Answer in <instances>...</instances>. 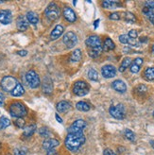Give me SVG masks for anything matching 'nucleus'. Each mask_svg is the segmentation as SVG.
Returning <instances> with one entry per match:
<instances>
[{"label":"nucleus","mask_w":154,"mask_h":155,"mask_svg":"<svg viewBox=\"0 0 154 155\" xmlns=\"http://www.w3.org/2000/svg\"><path fill=\"white\" fill-rule=\"evenodd\" d=\"M103 49L106 51H110V50H113L115 48V45L113 43V41L110 38H106L104 41V45H103Z\"/></svg>","instance_id":"obj_23"},{"label":"nucleus","mask_w":154,"mask_h":155,"mask_svg":"<svg viewBox=\"0 0 154 155\" xmlns=\"http://www.w3.org/2000/svg\"><path fill=\"white\" fill-rule=\"evenodd\" d=\"M70 61H73V63H77V61H80L81 60V51L80 49H76L73 51V53L70 56Z\"/></svg>","instance_id":"obj_25"},{"label":"nucleus","mask_w":154,"mask_h":155,"mask_svg":"<svg viewBox=\"0 0 154 155\" xmlns=\"http://www.w3.org/2000/svg\"><path fill=\"white\" fill-rule=\"evenodd\" d=\"M110 19L112 20H120V12H113V13H111L110 16H109Z\"/></svg>","instance_id":"obj_38"},{"label":"nucleus","mask_w":154,"mask_h":155,"mask_svg":"<svg viewBox=\"0 0 154 155\" xmlns=\"http://www.w3.org/2000/svg\"><path fill=\"white\" fill-rule=\"evenodd\" d=\"M153 116H154V111H153Z\"/></svg>","instance_id":"obj_50"},{"label":"nucleus","mask_w":154,"mask_h":155,"mask_svg":"<svg viewBox=\"0 0 154 155\" xmlns=\"http://www.w3.org/2000/svg\"><path fill=\"white\" fill-rule=\"evenodd\" d=\"M143 64V59L142 58H136L133 63L132 64H130L129 66V69H130V72L132 73H138L141 68V65Z\"/></svg>","instance_id":"obj_16"},{"label":"nucleus","mask_w":154,"mask_h":155,"mask_svg":"<svg viewBox=\"0 0 154 155\" xmlns=\"http://www.w3.org/2000/svg\"><path fill=\"white\" fill-rule=\"evenodd\" d=\"M39 134H40V135L43 136V137H48V136L50 135V131L48 130V128L44 127V128H41V129H40Z\"/></svg>","instance_id":"obj_34"},{"label":"nucleus","mask_w":154,"mask_h":155,"mask_svg":"<svg viewBox=\"0 0 154 155\" xmlns=\"http://www.w3.org/2000/svg\"><path fill=\"white\" fill-rule=\"evenodd\" d=\"M26 81H27L28 84L29 85V87H31V88H37L41 83L39 76H38V74L36 72H34L32 70L28 71L26 74Z\"/></svg>","instance_id":"obj_9"},{"label":"nucleus","mask_w":154,"mask_h":155,"mask_svg":"<svg viewBox=\"0 0 154 155\" xmlns=\"http://www.w3.org/2000/svg\"><path fill=\"white\" fill-rule=\"evenodd\" d=\"M14 124L16 125L18 128H24L25 127V120L22 119V118H17L16 120H15Z\"/></svg>","instance_id":"obj_37"},{"label":"nucleus","mask_w":154,"mask_h":155,"mask_svg":"<svg viewBox=\"0 0 154 155\" xmlns=\"http://www.w3.org/2000/svg\"><path fill=\"white\" fill-rule=\"evenodd\" d=\"M85 45L89 49L88 50L89 55L92 58L98 57L103 50L100 38L96 35H92V36L88 37L85 41Z\"/></svg>","instance_id":"obj_2"},{"label":"nucleus","mask_w":154,"mask_h":155,"mask_svg":"<svg viewBox=\"0 0 154 155\" xmlns=\"http://www.w3.org/2000/svg\"><path fill=\"white\" fill-rule=\"evenodd\" d=\"M27 20L28 21V23H30V24L36 25L37 23L39 22V17H38V15L35 12H28L27 13Z\"/></svg>","instance_id":"obj_22"},{"label":"nucleus","mask_w":154,"mask_h":155,"mask_svg":"<svg viewBox=\"0 0 154 155\" xmlns=\"http://www.w3.org/2000/svg\"><path fill=\"white\" fill-rule=\"evenodd\" d=\"M17 84H18L17 80L11 76L4 77L1 81V87L6 92H11L15 87H16Z\"/></svg>","instance_id":"obj_6"},{"label":"nucleus","mask_w":154,"mask_h":155,"mask_svg":"<svg viewBox=\"0 0 154 155\" xmlns=\"http://www.w3.org/2000/svg\"><path fill=\"white\" fill-rule=\"evenodd\" d=\"M151 145L153 146V148H154V141H151Z\"/></svg>","instance_id":"obj_49"},{"label":"nucleus","mask_w":154,"mask_h":155,"mask_svg":"<svg viewBox=\"0 0 154 155\" xmlns=\"http://www.w3.org/2000/svg\"><path fill=\"white\" fill-rule=\"evenodd\" d=\"M123 19L124 21H126L127 23H134L136 22V17L135 15L129 12H120V20Z\"/></svg>","instance_id":"obj_18"},{"label":"nucleus","mask_w":154,"mask_h":155,"mask_svg":"<svg viewBox=\"0 0 154 155\" xmlns=\"http://www.w3.org/2000/svg\"><path fill=\"white\" fill-rule=\"evenodd\" d=\"M86 127V122L83 119H78L75 122H73L72 125H70L67 129L68 134H80L83 133V130Z\"/></svg>","instance_id":"obj_8"},{"label":"nucleus","mask_w":154,"mask_h":155,"mask_svg":"<svg viewBox=\"0 0 154 155\" xmlns=\"http://www.w3.org/2000/svg\"><path fill=\"white\" fill-rule=\"evenodd\" d=\"M53 90V85H52V81L49 78H45L43 82V91L45 93V94H50Z\"/></svg>","instance_id":"obj_21"},{"label":"nucleus","mask_w":154,"mask_h":155,"mask_svg":"<svg viewBox=\"0 0 154 155\" xmlns=\"http://www.w3.org/2000/svg\"><path fill=\"white\" fill-rule=\"evenodd\" d=\"M10 124H11L10 119L6 117V116L0 117V130H3V129L7 128L8 126H10Z\"/></svg>","instance_id":"obj_32"},{"label":"nucleus","mask_w":154,"mask_h":155,"mask_svg":"<svg viewBox=\"0 0 154 155\" xmlns=\"http://www.w3.org/2000/svg\"><path fill=\"white\" fill-rule=\"evenodd\" d=\"M84 143H85V136L83 133L68 134L64 142L66 148L71 151H78Z\"/></svg>","instance_id":"obj_1"},{"label":"nucleus","mask_w":154,"mask_h":155,"mask_svg":"<svg viewBox=\"0 0 154 155\" xmlns=\"http://www.w3.org/2000/svg\"><path fill=\"white\" fill-rule=\"evenodd\" d=\"M101 73H102V76L106 78V79H111V78H113L116 75V69H115L114 66L110 65V64L105 65L101 69Z\"/></svg>","instance_id":"obj_11"},{"label":"nucleus","mask_w":154,"mask_h":155,"mask_svg":"<svg viewBox=\"0 0 154 155\" xmlns=\"http://www.w3.org/2000/svg\"><path fill=\"white\" fill-rule=\"evenodd\" d=\"M132 63H133V61H132V59H130V58H129V57L125 58L124 60H123V61L121 63V64H120V66L118 68L119 72H124L128 67L130 66Z\"/></svg>","instance_id":"obj_24"},{"label":"nucleus","mask_w":154,"mask_h":155,"mask_svg":"<svg viewBox=\"0 0 154 155\" xmlns=\"http://www.w3.org/2000/svg\"><path fill=\"white\" fill-rule=\"evenodd\" d=\"M11 93V95L14 97H20L25 93V90H24V87H23L20 83H18L16 85V87H15Z\"/></svg>","instance_id":"obj_26"},{"label":"nucleus","mask_w":154,"mask_h":155,"mask_svg":"<svg viewBox=\"0 0 154 155\" xmlns=\"http://www.w3.org/2000/svg\"><path fill=\"white\" fill-rule=\"evenodd\" d=\"M16 26H17V28L19 30H21V31H25V30H27L28 28V21L27 20L26 17L20 16L17 19Z\"/></svg>","instance_id":"obj_17"},{"label":"nucleus","mask_w":154,"mask_h":155,"mask_svg":"<svg viewBox=\"0 0 154 155\" xmlns=\"http://www.w3.org/2000/svg\"><path fill=\"white\" fill-rule=\"evenodd\" d=\"M98 24H99V20L97 19V20H96L95 23H94V27H95V28H97L98 27Z\"/></svg>","instance_id":"obj_46"},{"label":"nucleus","mask_w":154,"mask_h":155,"mask_svg":"<svg viewBox=\"0 0 154 155\" xmlns=\"http://www.w3.org/2000/svg\"><path fill=\"white\" fill-rule=\"evenodd\" d=\"M63 33H64V27L58 25L52 30V32L50 34V39L51 40H56V39H58Z\"/></svg>","instance_id":"obj_20"},{"label":"nucleus","mask_w":154,"mask_h":155,"mask_svg":"<svg viewBox=\"0 0 154 155\" xmlns=\"http://www.w3.org/2000/svg\"><path fill=\"white\" fill-rule=\"evenodd\" d=\"M0 147H1V144H0Z\"/></svg>","instance_id":"obj_51"},{"label":"nucleus","mask_w":154,"mask_h":155,"mask_svg":"<svg viewBox=\"0 0 154 155\" xmlns=\"http://www.w3.org/2000/svg\"><path fill=\"white\" fill-rule=\"evenodd\" d=\"M149 20H150V22L152 23V24L154 25V15H153L152 17H150V18H149Z\"/></svg>","instance_id":"obj_47"},{"label":"nucleus","mask_w":154,"mask_h":155,"mask_svg":"<svg viewBox=\"0 0 154 155\" xmlns=\"http://www.w3.org/2000/svg\"><path fill=\"white\" fill-rule=\"evenodd\" d=\"M128 36L129 38H132V39H136L137 36H138V33H137V31H136L135 29H133V30H130V31L129 32Z\"/></svg>","instance_id":"obj_39"},{"label":"nucleus","mask_w":154,"mask_h":155,"mask_svg":"<svg viewBox=\"0 0 154 155\" xmlns=\"http://www.w3.org/2000/svg\"><path fill=\"white\" fill-rule=\"evenodd\" d=\"M44 14H45V16H47V18L50 21L57 20L60 17V14H61V12H60L58 5L55 3H50L48 6L47 9H45Z\"/></svg>","instance_id":"obj_5"},{"label":"nucleus","mask_w":154,"mask_h":155,"mask_svg":"<svg viewBox=\"0 0 154 155\" xmlns=\"http://www.w3.org/2000/svg\"><path fill=\"white\" fill-rule=\"evenodd\" d=\"M144 76L148 81H154V66L146 69Z\"/></svg>","instance_id":"obj_29"},{"label":"nucleus","mask_w":154,"mask_h":155,"mask_svg":"<svg viewBox=\"0 0 154 155\" xmlns=\"http://www.w3.org/2000/svg\"><path fill=\"white\" fill-rule=\"evenodd\" d=\"M110 114L113 116V117L122 120L125 118V115H126V112H125V108L122 104H117V105H114V106H111L110 109H109Z\"/></svg>","instance_id":"obj_7"},{"label":"nucleus","mask_w":154,"mask_h":155,"mask_svg":"<svg viewBox=\"0 0 154 155\" xmlns=\"http://www.w3.org/2000/svg\"><path fill=\"white\" fill-rule=\"evenodd\" d=\"M76 108L79 111H81V112H88L90 110V105L85 101H80V102L77 103Z\"/></svg>","instance_id":"obj_28"},{"label":"nucleus","mask_w":154,"mask_h":155,"mask_svg":"<svg viewBox=\"0 0 154 155\" xmlns=\"http://www.w3.org/2000/svg\"><path fill=\"white\" fill-rule=\"evenodd\" d=\"M145 7L150 8V9H154V1H147L145 3Z\"/></svg>","instance_id":"obj_41"},{"label":"nucleus","mask_w":154,"mask_h":155,"mask_svg":"<svg viewBox=\"0 0 154 155\" xmlns=\"http://www.w3.org/2000/svg\"><path fill=\"white\" fill-rule=\"evenodd\" d=\"M17 53H18V55L24 57V56H26L27 54H28V51H27V50H20V51H18Z\"/></svg>","instance_id":"obj_44"},{"label":"nucleus","mask_w":154,"mask_h":155,"mask_svg":"<svg viewBox=\"0 0 154 155\" xmlns=\"http://www.w3.org/2000/svg\"><path fill=\"white\" fill-rule=\"evenodd\" d=\"M124 135H125V137L128 139V140H129V141H134L135 140V134L133 133V130H126L125 133H124Z\"/></svg>","instance_id":"obj_33"},{"label":"nucleus","mask_w":154,"mask_h":155,"mask_svg":"<svg viewBox=\"0 0 154 155\" xmlns=\"http://www.w3.org/2000/svg\"><path fill=\"white\" fill-rule=\"evenodd\" d=\"M60 144L59 140L57 139H54V138H48L47 140H44V143H43V148L47 150H53L55 149L56 147H58Z\"/></svg>","instance_id":"obj_13"},{"label":"nucleus","mask_w":154,"mask_h":155,"mask_svg":"<svg viewBox=\"0 0 154 155\" xmlns=\"http://www.w3.org/2000/svg\"><path fill=\"white\" fill-rule=\"evenodd\" d=\"M103 155H116V154H115L112 150H110V149H106V150L103 151Z\"/></svg>","instance_id":"obj_40"},{"label":"nucleus","mask_w":154,"mask_h":155,"mask_svg":"<svg viewBox=\"0 0 154 155\" xmlns=\"http://www.w3.org/2000/svg\"><path fill=\"white\" fill-rule=\"evenodd\" d=\"M152 53L154 54V45H152Z\"/></svg>","instance_id":"obj_48"},{"label":"nucleus","mask_w":154,"mask_h":155,"mask_svg":"<svg viewBox=\"0 0 154 155\" xmlns=\"http://www.w3.org/2000/svg\"><path fill=\"white\" fill-rule=\"evenodd\" d=\"M102 6L105 9H115L119 6V2L117 1H103Z\"/></svg>","instance_id":"obj_30"},{"label":"nucleus","mask_w":154,"mask_h":155,"mask_svg":"<svg viewBox=\"0 0 154 155\" xmlns=\"http://www.w3.org/2000/svg\"><path fill=\"white\" fill-rule=\"evenodd\" d=\"M10 113L11 115L16 118H22L23 116L27 114V109L25 105L21 102H13L10 106Z\"/></svg>","instance_id":"obj_3"},{"label":"nucleus","mask_w":154,"mask_h":155,"mask_svg":"<svg viewBox=\"0 0 154 155\" xmlns=\"http://www.w3.org/2000/svg\"><path fill=\"white\" fill-rule=\"evenodd\" d=\"M57 110L60 113H66L69 110L71 109V104L68 101H65V100H63V101H60L57 104Z\"/></svg>","instance_id":"obj_19"},{"label":"nucleus","mask_w":154,"mask_h":155,"mask_svg":"<svg viewBox=\"0 0 154 155\" xmlns=\"http://www.w3.org/2000/svg\"><path fill=\"white\" fill-rule=\"evenodd\" d=\"M88 78L93 81H98V73L95 70V69L91 68L88 71Z\"/></svg>","instance_id":"obj_31"},{"label":"nucleus","mask_w":154,"mask_h":155,"mask_svg":"<svg viewBox=\"0 0 154 155\" xmlns=\"http://www.w3.org/2000/svg\"><path fill=\"white\" fill-rule=\"evenodd\" d=\"M55 117H56V119H57V121H58V122L63 123V120H61V118L60 116L58 115V114H55Z\"/></svg>","instance_id":"obj_45"},{"label":"nucleus","mask_w":154,"mask_h":155,"mask_svg":"<svg viewBox=\"0 0 154 155\" xmlns=\"http://www.w3.org/2000/svg\"><path fill=\"white\" fill-rule=\"evenodd\" d=\"M4 100H5V97L2 93H0V106H3L4 104Z\"/></svg>","instance_id":"obj_43"},{"label":"nucleus","mask_w":154,"mask_h":155,"mask_svg":"<svg viewBox=\"0 0 154 155\" xmlns=\"http://www.w3.org/2000/svg\"><path fill=\"white\" fill-rule=\"evenodd\" d=\"M47 155H58V153H57V151L55 150H48V153H47Z\"/></svg>","instance_id":"obj_42"},{"label":"nucleus","mask_w":154,"mask_h":155,"mask_svg":"<svg viewBox=\"0 0 154 155\" xmlns=\"http://www.w3.org/2000/svg\"><path fill=\"white\" fill-rule=\"evenodd\" d=\"M36 130V126L35 125H29L28 127H26L24 129V133H23V135L25 137H30Z\"/></svg>","instance_id":"obj_27"},{"label":"nucleus","mask_w":154,"mask_h":155,"mask_svg":"<svg viewBox=\"0 0 154 155\" xmlns=\"http://www.w3.org/2000/svg\"><path fill=\"white\" fill-rule=\"evenodd\" d=\"M28 150L27 149L20 148V149H15L14 150V155H27Z\"/></svg>","instance_id":"obj_36"},{"label":"nucleus","mask_w":154,"mask_h":155,"mask_svg":"<svg viewBox=\"0 0 154 155\" xmlns=\"http://www.w3.org/2000/svg\"><path fill=\"white\" fill-rule=\"evenodd\" d=\"M112 87L118 93H125L127 91V85L124 81H122L120 80L114 81L112 83Z\"/></svg>","instance_id":"obj_14"},{"label":"nucleus","mask_w":154,"mask_h":155,"mask_svg":"<svg viewBox=\"0 0 154 155\" xmlns=\"http://www.w3.org/2000/svg\"><path fill=\"white\" fill-rule=\"evenodd\" d=\"M64 16L68 22H70V23H73L77 20V15H76L75 12L72 9H70V8H64Z\"/></svg>","instance_id":"obj_15"},{"label":"nucleus","mask_w":154,"mask_h":155,"mask_svg":"<svg viewBox=\"0 0 154 155\" xmlns=\"http://www.w3.org/2000/svg\"><path fill=\"white\" fill-rule=\"evenodd\" d=\"M64 43L67 48H72L78 43V37L74 32L69 31L64 36Z\"/></svg>","instance_id":"obj_10"},{"label":"nucleus","mask_w":154,"mask_h":155,"mask_svg":"<svg viewBox=\"0 0 154 155\" xmlns=\"http://www.w3.org/2000/svg\"><path fill=\"white\" fill-rule=\"evenodd\" d=\"M89 91H90V87L88 83L83 81H77L73 85V93L78 97L86 96L89 93Z\"/></svg>","instance_id":"obj_4"},{"label":"nucleus","mask_w":154,"mask_h":155,"mask_svg":"<svg viewBox=\"0 0 154 155\" xmlns=\"http://www.w3.org/2000/svg\"><path fill=\"white\" fill-rule=\"evenodd\" d=\"M11 12L9 10H4L0 12V23L3 25H8L11 22Z\"/></svg>","instance_id":"obj_12"},{"label":"nucleus","mask_w":154,"mask_h":155,"mask_svg":"<svg viewBox=\"0 0 154 155\" xmlns=\"http://www.w3.org/2000/svg\"><path fill=\"white\" fill-rule=\"evenodd\" d=\"M135 90H136V92L137 93H139V94H144V93H146L147 92V90H148V88H147V86L146 85H144V84H141V85H138V86L135 88Z\"/></svg>","instance_id":"obj_35"}]
</instances>
